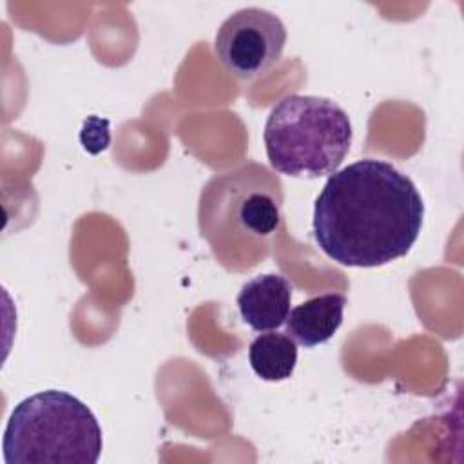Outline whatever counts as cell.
Masks as SVG:
<instances>
[{
    "label": "cell",
    "instance_id": "cell-1",
    "mask_svg": "<svg viewBox=\"0 0 464 464\" xmlns=\"http://www.w3.org/2000/svg\"><path fill=\"white\" fill-rule=\"evenodd\" d=\"M424 203L415 183L382 160H359L330 174L314 205V239L344 266L399 259L417 241Z\"/></svg>",
    "mask_w": 464,
    "mask_h": 464
},
{
    "label": "cell",
    "instance_id": "cell-2",
    "mask_svg": "<svg viewBox=\"0 0 464 464\" xmlns=\"http://www.w3.org/2000/svg\"><path fill=\"white\" fill-rule=\"evenodd\" d=\"M102 428L74 395L38 392L14 406L4 431L5 464H96Z\"/></svg>",
    "mask_w": 464,
    "mask_h": 464
},
{
    "label": "cell",
    "instance_id": "cell-3",
    "mask_svg": "<svg viewBox=\"0 0 464 464\" xmlns=\"http://www.w3.org/2000/svg\"><path fill=\"white\" fill-rule=\"evenodd\" d=\"M346 111L330 98L288 94L270 111L263 141L270 165L294 178L334 174L352 145Z\"/></svg>",
    "mask_w": 464,
    "mask_h": 464
},
{
    "label": "cell",
    "instance_id": "cell-4",
    "mask_svg": "<svg viewBox=\"0 0 464 464\" xmlns=\"http://www.w3.org/2000/svg\"><path fill=\"white\" fill-rule=\"evenodd\" d=\"M285 44L286 27L277 14L261 7H245L219 25L214 51L232 76L250 80L279 60Z\"/></svg>",
    "mask_w": 464,
    "mask_h": 464
},
{
    "label": "cell",
    "instance_id": "cell-5",
    "mask_svg": "<svg viewBox=\"0 0 464 464\" xmlns=\"http://www.w3.org/2000/svg\"><path fill=\"white\" fill-rule=\"evenodd\" d=\"M236 301L252 330L270 332L285 324L290 314L292 283L281 274H261L241 286Z\"/></svg>",
    "mask_w": 464,
    "mask_h": 464
},
{
    "label": "cell",
    "instance_id": "cell-6",
    "mask_svg": "<svg viewBox=\"0 0 464 464\" xmlns=\"http://www.w3.org/2000/svg\"><path fill=\"white\" fill-rule=\"evenodd\" d=\"M346 295L337 292L306 299L290 310L285 324L286 334L301 346L314 348L334 337L343 324Z\"/></svg>",
    "mask_w": 464,
    "mask_h": 464
},
{
    "label": "cell",
    "instance_id": "cell-7",
    "mask_svg": "<svg viewBox=\"0 0 464 464\" xmlns=\"http://www.w3.org/2000/svg\"><path fill=\"white\" fill-rule=\"evenodd\" d=\"M248 361L263 381H285L297 364V343L288 334L265 332L250 343Z\"/></svg>",
    "mask_w": 464,
    "mask_h": 464
},
{
    "label": "cell",
    "instance_id": "cell-8",
    "mask_svg": "<svg viewBox=\"0 0 464 464\" xmlns=\"http://www.w3.org/2000/svg\"><path fill=\"white\" fill-rule=\"evenodd\" d=\"M236 219L245 232L256 237H266L281 223V203L266 190H252L236 207Z\"/></svg>",
    "mask_w": 464,
    "mask_h": 464
},
{
    "label": "cell",
    "instance_id": "cell-9",
    "mask_svg": "<svg viewBox=\"0 0 464 464\" xmlns=\"http://www.w3.org/2000/svg\"><path fill=\"white\" fill-rule=\"evenodd\" d=\"M94 125H96V116H92L85 121L82 136H80L83 147L92 154L103 150L109 145V121L98 120V127H94Z\"/></svg>",
    "mask_w": 464,
    "mask_h": 464
}]
</instances>
